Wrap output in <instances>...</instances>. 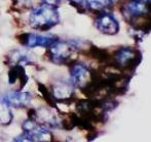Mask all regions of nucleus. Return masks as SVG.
<instances>
[{"label":"nucleus","mask_w":151,"mask_h":142,"mask_svg":"<svg viewBox=\"0 0 151 142\" xmlns=\"http://www.w3.org/2000/svg\"><path fill=\"white\" fill-rule=\"evenodd\" d=\"M14 1L18 2V3H21V4H27L29 2H31L32 0H14Z\"/></svg>","instance_id":"obj_17"},{"label":"nucleus","mask_w":151,"mask_h":142,"mask_svg":"<svg viewBox=\"0 0 151 142\" xmlns=\"http://www.w3.org/2000/svg\"><path fill=\"white\" fill-rule=\"evenodd\" d=\"M33 118L34 120L39 122V124L52 127V128H57L58 125L60 124L57 114L52 109H46V107H40L36 109L35 114H33Z\"/></svg>","instance_id":"obj_8"},{"label":"nucleus","mask_w":151,"mask_h":142,"mask_svg":"<svg viewBox=\"0 0 151 142\" xmlns=\"http://www.w3.org/2000/svg\"><path fill=\"white\" fill-rule=\"evenodd\" d=\"M122 13L129 20L140 18L148 13L147 2L144 0H129L122 6Z\"/></svg>","instance_id":"obj_6"},{"label":"nucleus","mask_w":151,"mask_h":142,"mask_svg":"<svg viewBox=\"0 0 151 142\" xmlns=\"http://www.w3.org/2000/svg\"><path fill=\"white\" fill-rule=\"evenodd\" d=\"M52 92H54V96L59 100H66L72 97L74 93L73 85L68 82L61 81L57 82L52 87Z\"/></svg>","instance_id":"obj_9"},{"label":"nucleus","mask_w":151,"mask_h":142,"mask_svg":"<svg viewBox=\"0 0 151 142\" xmlns=\"http://www.w3.org/2000/svg\"><path fill=\"white\" fill-rule=\"evenodd\" d=\"M116 60L121 67H129L137 59V51L133 48H121L116 54Z\"/></svg>","instance_id":"obj_10"},{"label":"nucleus","mask_w":151,"mask_h":142,"mask_svg":"<svg viewBox=\"0 0 151 142\" xmlns=\"http://www.w3.org/2000/svg\"><path fill=\"white\" fill-rule=\"evenodd\" d=\"M50 56L55 63H66L72 58L76 50V46L71 42L67 41H57L50 46Z\"/></svg>","instance_id":"obj_2"},{"label":"nucleus","mask_w":151,"mask_h":142,"mask_svg":"<svg viewBox=\"0 0 151 142\" xmlns=\"http://www.w3.org/2000/svg\"><path fill=\"white\" fill-rule=\"evenodd\" d=\"M96 28L105 35H116L119 32V23L110 13H103L96 20Z\"/></svg>","instance_id":"obj_4"},{"label":"nucleus","mask_w":151,"mask_h":142,"mask_svg":"<svg viewBox=\"0 0 151 142\" xmlns=\"http://www.w3.org/2000/svg\"><path fill=\"white\" fill-rule=\"evenodd\" d=\"M12 142H34L30 137H28L27 135L23 134V135H20V136L16 137V138L12 140Z\"/></svg>","instance_id":"obj_14"},{"label":"nucleus","mask_w":151,"mask_h":142,"mask_svg":"<svg viewBox=\"0 0 151 142\" xmlns=\"http://www.w3.org/2000/svg\"><path fill=\"white\" fill-rule=\"evenodd\" d=\"M9 58L12 60V62L14 63V65H22L23 67V65L30 62V60L28 59V56H26L24 53H22L20 51H14Z\"/></svg>","instance_id":"obj_13"},{"label":"nucleus","mask_w":151,"mask_h":142,"mask_svg":"<svg viewBox=\"0 0 151 142\" xmlns=\"http://www.w3.org/2000/svg\"><path fill=\"white\" fill-rule=\"evenodd\" d=\"M91 81V72L84 65H76L71 71V84L78 88H84Z\"/></svg>","instance_id":"obj_7"},{"label":"nucleus","mask_w":151,"mask_h":142,"mask_svg":"<svg viewBox=\"0 0 151 142\" xmlns=\"http://www.w3.org/2000/svg\"><path fill=\"white\" fill-rule=\"evenodd\" d=\"M61 0H44V3H48V4H52V5H56L60 3Z\"/></svg>","instance_id":"obj_15"},{"label":"nucleus","mask_w":151,"mask_h":142,"mask_svg":"<svg viewBox=\"0 0 151 142\" xmlns=\"http://www.w3.org/2000/svg\"><path fill=\"white\" fill-rule=\"evenodd\" d=\"M113 3L112 0H86V4L91 10H103Z\"/></svg>","instance_id":"obj_12"},{"label":"nucleus","mask_w":151,"mask_h":142,"mask_svg":"<svg viewBox=\"0 0 151 142\" xmlns=\"http://www.w3.org/2000/svg\"><path fill=\"white\" fill-rule=\"evenodd\" d=\"M68 1L71 2V3L74 4V5H82L83 0H68Z\"/></svg>","instance_id":"obj_16"},{"label":"nucleus","mask_w":151,"mask_h":142,"mask_svg":"<svg viewBox=\"0 0 151 142\" xmlns=\"http://www.w3.org/2000/svg\"><path fill=\"white\" fill-rule=\"evenodd\" d=\"M14 120V114L10 109V107L0 98V126H8Z\"/></svg>","instance_id":"obj_11"},{"label":"nucleus","mask_w":151,"mask_h":142,"mask_svg":"<svg viewBox=\"0 0 151 142\" xmlns=\"http://www.w3.org/2000/svg\"><path fill=\"white\" fill-rule=\"evenodd\" d=\"M58 38L54 35H39V34L27 33L23 35L22 43L29 48L35 47H50Z\"/></svg>","instance_id":"obj_3"},{"label":"nucleus","mask_w":151,"mask_h":142,"mask_svg":"<svg viewBox=\"0 0 151 142\" xmlns=\"http://www.w3.org/2000/svg\"><path fill=\"white\" fill-rule=\"evenodd\" d=\"M32 99H33V95L30 92L20 91V90L9 91L3 97V100L9 107H16V109L27 107L31 103Z\"/></svg>","instance_id":"obj_5"},{"label":"nucleus","mask_w":151,"mask_h":142,"mask_svg":"<svg viewBox=\"0 0 151 142\" xmlns=\"http://www.w3.org/2000/svg\"><path fill=\"white\" fill-rule=\"evenodd\" d=\"M60 22V16L56 5L43 3L31 10L29 14L30 26L37 30L54 28Z\"/></svg>","instance_id":"obj_1"}]
</instances>
